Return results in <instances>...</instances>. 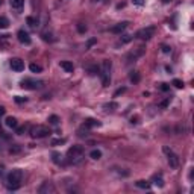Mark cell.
Returning a JSON list of instances; mask_svg holds the SVG:
<instances>
[{
	"instance_id": "obj_1",
	"label": "cell",
	"mask_w": 194,
	"mask_h": 194,
	"mask_svg": "<svg viewBox=\"0 0 194 194\" xmlns=\"http://www.w3.org/2000/svg\"><path fill=\"white\" fill-rule=\"evenodd\" d=\"M21 181H23V170H20V168L12 170L8 176V188L17 190L21 185Z\"/></svg>"
},
{
	"instance_id": "obj_2",
	"label": "cell",
	"mask_w": 194,
	"mask_h": 194,
	"mask_svg": "<svg viewBox=\"0 0 194 194\" xmlns=\"http://www.w3.org/2000/svg\"><path fill=\"white\" fill-rule=\"evenodd\" d=\"M21 88L24 90H41L44 87V82L38 79H32V78H24L21 82H20Z\"/></svg>"
},
{
	"instance_id": "obj_3",
	"label": "cell",
	"mask_w": 194,
	"mask_h": 194,
	"mask_svg": "<svg viewBox=\"0 0 194 194\" xmlns=\"http://www.w3.org/2000/svg\"><path fill=\"white\" fill-rule=\"evenodd\" d=\"M111 67H112V62L111 61H103L102 64V83L103 87H108L109 82H111Z\"/></svg>"
},
{
	"instance_id": "obj_4",
	"label": "cell",
	"mask_w": 194,
	"mask_h": 194,
	"mask_svg": "<svg viewBox=\"0 0 194 194\" xmlns=\"http://www.w3.org/2000/svg\"><path fill=\"white\" fill-rule=\"evenodd\" d=\"M82 155H83V147H82V146H71V147L69 149V152H67V156H69V159L71 161V162L80 161Z\"/></svg>"
},
{
	"instance_id": "obj_5",
	"label": "cell",
	"mask_w": 194,
	"mask_h": 194,
	"mask_svg": "<svg viewBox=\"0 0 194 194\" xmlns=\"http://www.w3.org/2000/svg\"><path fill=\"white\" fill-rule=\"evenodd\" d=\"M31 135L34 138H44L47 135H50V129L47 126H43V125H36L31 129Z\"/></svg>"
},
{
	"instance_id": "obj_6",
	"label": "cell",
	"mask_w": 194,
	"mask_h": 194,
	"mask_svg": "<svg viewBox=\"0 0 194 194\" xmlns=\"http://www.w3.org/2000/svg\"><path fill=\"white\" fill-rule=\"evenodd\" d=\"M162 150H164V153L167 155V161H168L171 168H177V167H179V158H177V155H176L170 147H167V146H164Z\"/></svg>"
},
{
	"instance_id": "obj_7",
	"label": "cell",
	"mask_w": 194,
	"mask_h": 194,
	"mask_svg": "<svg viewBox=\"0 0 194 194\" xmlns=\"http://www.w3.org/2000/svg\"><path fill=\"white\" fill-rule=\"evenodd\" d=\"M155 35V27H144V29H140L137 34H135V36H137L138 40H150L152 36Z\"/></svg>"
},
{
	"instance_id": "obj_8",
	"label": "cell",
	"mask_w": 194,
	"mask_h": 194,
	"mask_svg": "<svg viewBox=\"0 0 194 194\" xmlns=\"http://www.w3.org/2000/svg\"><path fill=\"white\" fill-rule=\"evenodd\" d=\"M9 65L14 71H23L24 70V62L20 59V58H12L9 61Z\"/></svg>"
},
{
	"instance_id": "obj_9",
	"label": "cell",
	"mask_w": 194,
	"mask_h": 194,
	"mask_svg": "<svg viewBox=\"0 0 194 194\" xmlns=\"http://www.w3.org/2000/svg\"><path fill=\"white\" fill-rule=\"evenodd\" d=\"M17 38H18V41L21 43V44H26V46H29L31 43H32V40H31V36L29 34L26 32V31H18V34H17Z\"/></svg>"
},
{
	"instance_id": "obj_10",
	"label": "cell",
	"mask_w": 194,
	"mask_h": 194,
	"mask_svg": "<svg viewBox=\"0 0 194 194\" xmlns=\"http://www.w3.org/2000/svg\"><path fill=\"white\" fill-rule=\"evenodd\" d=\"M38 191H40L41 194H49V193H55L56 188L53 187V183L52 182H44L40 188H38Z\"/></svg>"
},
{
	"instance_id": "obj_11",
	"label": "cell",
	"mask_w": 194,
	"mask_h": 194,
	"mask_svg": "<svg viewBox=\"0 0 194 194\" xmlns=\"http://www.w3.org/2000/svg\"><path fill=\"white\" fill-rule=\"evenodd\" d=\"M143 53H144V47H138L135 52H130L129 55H127V61L130 62V61H135L137 58L143 56Z\"/></svg>"
},
{
	"instance_id": "obj_12",
	"label": "cell",
	"mask_w": 194,
	"mask_h": 194,
	"mask_svg": "<svg viewBox=\"0 0 194 194\" xmlns=\"http://www.w3.org/2000/svg\"><path fill=\"white\" fill-rule=\"evenodd\" d=\"M127 26H129V21H121V23L115 24L114 27L111 29V32H112V34H121Z\"/></svg>"
},
{
	"instance_id": "obj_13",
	"label": "cell",
	"mask_w": 194,
	"mask_h": 194,
	"mask_svg": "<svg viewBox=\"0 0 194 194\" xmlns=\"http://www.w3.org/2000/svg\"><path fill=\"white\" fill-rule=\"evenodd\" d=\"M83 126H85V127H88V129H91V127H100L102 123H100V121H97V120H94V118H88V120H85Z\"/></svg>"
},
{
	"instance_id": "obj_14",
	"label": "cell",
	"mask_w": 194,
	"mask_h": 194,
	"mask_svg": "<svg viewBox=\"0 0 194 194\" xmlns=\"http://www.w3.org/2000/svg\"><path fill=\"white\" fill-rule=\"evenodd\" d=\"M61 67L65 70L67 73H73V70H74L73 62H70V61H61Z\"/></svg>"
},
{
	"instance_id": "obj_15",
	"label": "cell",
	"mask_w": 194,
	"mask_h": 194,
	"mask_svg": "<svg viewBox=\"0 0 194 194\" xmlns=\"http://www.w3.org/2000/svg\"><path fill=\"white\" fill-rule=\"evenodd\" d=\"M5 123H6L8 127H11V129H15V127L18 126V121H17V118H15V117H6Z\"/></svg>"
},
{
	"instance_id": "obj_16",
	"label": "cell",
	"mask_w": 194,
	"mask_h": 194,
	"mask_svg": "<svg viewBox=\"0 0 194 194\" xmlns=\"http://www.w3.org/2000/svg\"><path fill=\"white\" fill-rule=\"evenodd\" d=\"M11 6L17 11H21L24 6V0H11Z\"/></svg>"
},
{
	"instance_id": "obj_17",
	"label": "cell",
	"mask_w": 194,
	"mask_h": 194,
	"mask_svg": "<svg viewBox=\"0 0 194 194\" xmlns=\"http://www.w3.org/2000/svg\"><path fill=\"white\" fill-rule=\"evenodd\" d=\"M52 159L55 164H62V155L59 152H52Z\"/></svg>"
},
{
	"instance_id": "obj_18",
	"label": "cell",
	"mask_w": 194,
	"mask_h": 194,
	"mask_svg": "<svg viewBox=\"0 0 194 194\" xmlns=\"http://www.w3.org/2000/svg\"><path fill=\"white\" fill-rule=\"evenodd\" d=\"M90 158L91 159H100L102 158V152L99 150V149H94V150H91V153H90Z\"/></svg>"
},
{
	"instance_id": "obj_19",
	"label": "cell",
	"mask_w": 194,
	"mask_h": 194,
	"mask_svg": "<svg viewBox=\"0 0 194 194\" xmlns=\"http://www.w3.org/2000/svg\"><path fill=\"white\" fill-rule=\"evenodd\" d=\"M135 185L138 188H143V190H149L150 188V182H147V181H137Z\"/></svg>"
},
{
	"instance_id": "obj_20",
	"label": "cell",
	"mask_w": 194,
	"mask_h": 194,
	"mask_svg": "<svg viewBox=\"0 0 194 194\" xmlns=\"http://www.w3.org/2000/svg\"><path fill=\"white\" fill-rule=\"evenodd\" d=\"M129 79H130V82H134V83H138L140 79H141V76H140V73H138V71H132V73H130V76H129Z\"/></svg>"
},
{
	"instance_id": "obj_21",
	"label": "cell",
	"mask_w": 194,
	"mask_h": 194,
	"mask_svg": "<svg viewBox=\"0 0 194 194\" xmlns=\"http://www.w3.org/2000/svg\"><path fill=\"white\" fill-rule=\"evenodd\" d=\"M9 27V20L6 17H0V29H8Z\"/></svg>"
},
{
	"instance_id": "obj_22",
	"label": "cell",
	"mask_w": 194,
	"mask_h": 194,
	"mask_svg": "<svg viewBox=\"0 0 194 194\" xmlns=\"http://www.w3.org/2000/svg\"><path fill=\"white\" fill-rule=\"evenodd\" d=\"M29 69H31L32 73H41V71H43V67H41V65H38V64H35V62L29 65Z\"/></svg>"
},
{
	"instance_id": "obj_23",
	"label": "cell",
	"mask_w": 194,
	"mask_h": 194,
	"mask_svg": "<svg viewBox=\"0 0 194 194\" xmlns=\"http://www.w3.org/2000/svg\"><path fill=\"white\" fill-rule=\"evenodd\" d=\"M118 105L117 103H114V102H111V103H106V105H103V108L106 109V111H114L115 108H117Z\"/></svg>"
},
{
	"instance_id": "obj_24",
	"label": "cell",
	"mask_w": 194,
	"mask_h": 194,
	"mask_svg": "<svg viewBox=\"0 0 194 194\" xmlns=\"http://www.w3.org/2000/svg\"><path fill=\"white\" fill-rule=\"evenodd\" d=\"M27 24H29V26H31V27H36V26H38V20H35L34 17H27Z\"/></svg>"
},
{
	"instance_id": "obj_25",
	"label": "cell",
	"mask_w": 194,
	"mask_h": 194,
	"mask_svg": "<svg viewBox=\"0 0 194 194\" xmlns=\"http://www.w3.org/2000/svg\"><path fill=\"white\" fill-rule=\"evenodd\" d=\"M153 183L158 185V187H164V181L161 176H153Z\"/></svg>"
},
{
	"instance_id": "obj_26",
	"label": "cell",
	"mask_w": 194,
	"mask_h": 194,
	"mask_svg": "<svg viewBox=\"0 0 194 194\" xmlns=\"http://www.w3.org/2000/svg\"><path fill=\"white\" fill-rule=\"evenodd\" d=\"M59 121H61V118L58 115H50L49 117V123H52V125H58Z\"/></svg>"
},
{
	"instance_id": "obj_27",
	"label": "cell",
	"mask_w": 194,
	"mask_h": 194,
	"mask_svg": "<svg viewBox=\"0 0 194 194\" xmlns=\"http://www.w3.org/2000/svg\"><path fill=\"white\" fill-rule=\"evenodd\" d=\"M176 88H183V82L181 79H173V82H171Z\"/></svg>"
},
{
	"instance_id": "obj_28",
	"label": "cell",
	"mask_w": 194,
	"mask_h": 194,
	"mask_svg": "<svg viewBox=\"0 0 194 194\" xmlns=\"http://www.w3.org/2000/svg\"><path fill=\"white\" fill-rule=\"evenodd\" d=\"M129 41H132V35H123V36H121V44L129 43Z\"/></svg>"
},
{
	"instance_id": "obj_29",
	"label": "cell",
	"mask_w": 194,
	"mask_h": 194,
	"mask_svg": "<svg viewBox=\"0 0 194 194\" xmlns=\"http://www.w3.org/2000/svg\"><path fill=\"white\" fill-rule=\"evenodd\" d=\"M78 31H79L80 34H85V32H87V26L83 23H79L78 24Z\"/></svg>"
},
{
	"instance_id": "obj_30",
	"label": "cell",
	"mask_w": 194,
	"mask_h": 194,
	"mask_svg": "<svg viewBox=\"0 0 194 194\" xmlns=\"http://www.w3.org/2000/svg\"><path fill=\"white\" fill-rule=\"evenodd\" d=\"M170 102H171V97H168V99H165V100H164V102L161 103L159 106H161V108H162V109H165V108H167V106H168V105H170Z\"/></svg>"
},
{
	"instance_id": "obj_31",
	"label": "cell",
	"mask_w": 194,
	"mask_h": 194,
	"mask_svg": "<svg viewBox=\"0 0 194 194\" xmlns=\"http://www.w3.org/2000/svg\"><path fill=\"white\" fill-rule=\"evenodd\" d=\"M27 99L26 97H21V96H15V102L17 103H23V102H26Z\"/></svg>"
},
{
	"instance_id": "obj_32",
	"label": "cell",
	"mask_w": 194,
	"mask_h": 194,
	"mask_svg": "<svg viewBox=\"0 0 194 194\" xmlns=\"http://www.w3.org/2000/svg\"><path fill=\"white\" fill-rule=\"evenodd\" d=\"M64 143H67L65 138H62V140H53L52 141V144H64Z\"/></svg>"
},
{
	"instance_id": "obj_33",
	"label": "cell",
	"mask_w": 194,
	"mask_h": 194,
	"mask_svg": "<svg viewBox=\"0 0 194 194\" xmlns=\"http://www.w3.org/2000/svg\"><path fill=\"white\" fill-rule=\"evenodd\" d=\"M134 2V5H137V6H143L144 3H146V0H132Z\"/></svg>"
},
{
	"instance_id": "obj_34",
	"label": "cell",
	"mask_w": 194,
	"mask_h": 194,
	"mask_svg": "<svg viewBox=\"0 0 194 194\" xmlns=\"http://www.w3.org/2000/svg\"><path fill=\"white\" fill-rule=\"evenodd\" d=\"M162 52H164V53H170L171 49L168 46H162Z\"/></svg>"
},
{
	"instance_id": "obj_35",
	"label": "cell",
	"mask_w": 194,
	"mask_h": 194,
	"mask_svg": "<svg viewBox=\"0 0 194 194\" xmlns=\"http://www.w3.org/2000/svg\"><path fill=\"white\" fill-rule=\"evenodd\" d=\"M24 130H26V126H23V127H18V129H17V134H18V135H21Z\"/></svg>"
},
{
	"instance_id": "obj_36",
	"label": "cell",
	"mask_w": 194,
	"mask_h": 194,
	"mask_svg": "<svg viewBox=\"0 0 194 194\" xmlns=\"http://www.w3.org/2000/svg\"><path fill=\"white\" fill-rule=\"evenodd\" d=\"M168 88H170V87H168L167 83H162V85H161V90H162V91H168Z\"/></svg>"
},
{
	"instance_id": "obj_37",
	"label": "cell",
	"mask_w": 194,
	"mask_h": 194,
	"mask_svg": "<svg viewBox=\"0 0 194 194\" xmlns=\"http://www.w3.org/2000/svg\"><path fill=\"white\" fill-rule=\"evenodd\" d=\"M9 152H11V153H17V152H20V147H17V146H15V147H11Z\"/></svg>"
},
{
	"instance_id": "obj_38",
	"label": "cell",
	"mask_w": 194,
	"mask_h": 194,
	"mask_svg": "<svg viewBox=\"0 0 194 194\" xmlns=\"http://www.w3.org/2000/svg\"><path fill=\"white\" fill-rule=\"evenodd\" d=\"M125 91H126V88H121V90H117L114 96H118V94H121V92H125Z\"/></svg>"
},
{
	"instance_id": "obj_39",
	"label": "cell",
	"mask_w": 194,
	"mask_h": 194,
	"mask_svg": "<svg viewBox=\"0 0 194 194\" xmlns=\"http://www.w3.org/2000/svg\"><path fill=\"white\" fill-rule=\"evenodd\" d=\"M2 115H5V108H3V106H0V117H2Z\"/></svg>"
},
{
	"instance_id": "obj_40",
	"label": "cell",
	"mask_w": 194,
	"mask_h": 194,
	"mask_svg": "<svg viewBox=\"0 0 194 194\" xmlns=\"http://www.w3.org/2000/svg\"><path fill=\"white\" fill-rule=\"evenodd\" d=\"M94 43H96V40H90V43H88V47H90V46H92Z\"/></svg>"
},
{
	"instance_id": "obj_41",
	"label": "cell",
	"mask_w": 194,
	"mask_h": 194,
	"mask_svg": "<svg viewBox=\"0 0 194 194\" xmlns=\"http://www.w3.org/2000/svg\"><path fill=\"white\" fill-rule=\"evenodd\" d=\"M2 3H3V2H2V0H0V6H2Z\"/></svg>"
}]
</instances>
